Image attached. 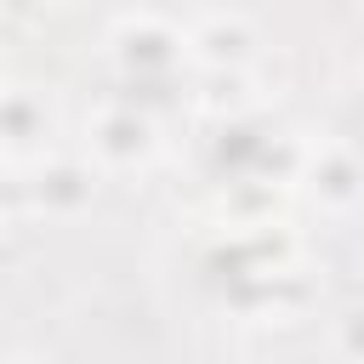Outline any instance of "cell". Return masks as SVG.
<instances>
[{"label":"cell","mask_w":364,"mask_h":364,"mask_svg":"<svg viewBox=\"0 0 364 364\" xmlns=\"http://www.w3.org/2000/svg\"><path fill=\"white\" fill-rule=\"evenodd\" d=\"M290 188H301V193H307L318 210H330V216H353V210L364 205V154H353V148L336 142V136L307 142Z\"/></svg>","instance_id":"cell-3"},{"label":"cell","mask_w":364,"mask_h":364,"mask_svg":"<svg viewBox=\"0 0 364 364\" xmlns=\"http://www.w3.org/2000/svg\"><path fill=\"white\" fill-rule=\"evenodd\" d=\"M0 80H6V68H0Z\"/></svg>","instance_id":"cell-13"},{"label":"cell","mask_w":364,"mask_h":364,"mask_svg":"<svg viewBox=\"0 0 364 364\" xmlns=\"http://www.w3.org/2000/svg\"><path fill=\"white\" fill-rule=\"evenodd\" d=\"M330 347H336L341 358L364 364V301H358V307H347V313L330 324Z\"/></svg>","instance_id":"cell-10"},{"label":"cell","mask_w":364,"mask_h":364,"mask_svg":"<svg viewBox=\"0 0 364 364\" xmlns=\"http://www.w3.org/2000/svg\"><path fill=\"white\" fill-rule=\"evenodd\" d=\"M228 228H245V222H273L279 205H284V182L273 176H228Z\"/></svg>","instance_id":"cell-8"},{"label":"cell","mask_w":364,"mask_h":364,"mask_svg":"<svg viewBox=\"0 0 364 364\" xmlns=\"http://www.w3.org/2000/svg\"><path fill=\"white\" fill-rule=\"evenodd\" d=\"M85 148L102 171H142L159 154V119L136 102H108L85 125Z\"/></svg>","instance_id":"cell-4"},{"label":"cell","mask_w":364,"mask_h":364,"mask_svg":"<svg viewBox=\"0 0 364 364\" xmlns=\"http://www.w3.org/2000/svg\"><path fill=\"white\" fill-rule=\"evenodd\" d=\"M250 0H205V11H245Z\"/></svg>","instance_id":"cell-12"},{"label":"cell","mask_w":364,"mask_h":364,"mask_svg":"<svg viewBox=\"0 0 364 364\" xmlns=\"http://www.w3.org/2000/svg\"><path fill=\"white\" fill-rule=\"evenodd\" d=\"M193 102L216 119H233V114H256L262 108V91H256V63L245 68H199V91Z\"/></svg>","instance_id":"cell-7"},{"label":"cell","mask_w":364,"mask_h":364,"mask_svg":"<svg viewBox=\"0 0 364 364\" xmlns=\"http://www.w3.org/2000/svg\"><path fill=\"white\" fill-rule=\"evenodd\" d=\"M108 57H114V68L125 74V80H171L176 68H182V57H188V40H182V28L171 23V17H159V11H125L114 28H108Z\"/></svg>","instance_id":"cell-1"},{"label":"cell","mask_w":364,"mask_h":364,"mask_svg":"<svg viewBox=\"0 0 364 364\" xmlns=\"http://www.w3.org/2000/svg\"><path fill=\"white\" fill-rule=\"evenodd\" d=\"M330 136L347 142L353 154H364V74L336 91V102H330Z\"/></svg>","instance_id":"cell-9"},{"label":"cell","mask_w":364,"mask_h":364,"mask_svg":"<svg viewBox=\"0 0 364 364\" xmlns=\"http://www.w3.org/2000/svg\"><path fill=\"white\" fill-rule=\"evenodd\" d=\"M46 136H51V108L34 85H17V80H0V159L17 154V159H34L46 154Z\"/></svg>","instance_id":"cell-6"},{"label":"cell","mask_w":364,"mask_h":364,"mask_svg":"<svg viewBox=\"0 0 364 364\" xmlns=\"http://www.w3.org/2000/svg\"><path fill=\"white\" fill-rule=\"evenodd\" d=\"M17 205H28V193H23V182H11V176H0V222L17 210Z\"/></svg>","instance_id":"cell-11"},{"label":"cell","mask_w":364,"mask_h":364,"mask_svg":"<svg viewBox=\"0 0 364 364\" xmlns=\"http://www.w3.org/2000/svg\"><path fill=\"white\" fill-rule=\"evenodd\" d=\"M97 188H102V165L85 154H40L34 165H28V176H23V193H28V205L40 210V216H51V222H74V216H85L91 205H97Z\"/></svg>","instance_id":"cell-2"},{"label":"cell","mask_w":364,"mask_h":364,"mask_svg":"<svg viewBox=\"0 0 364 364\" xmlns=\"http://www.w3.org/2000/svg\"><path fill=\"white\" fill-rule=\"evenodd\" d=\"M182 40H188V57L199 68H245L262 57V34L245 11H205Z\"/></svg>","instance_id":"cell-5"}]
</instances>
